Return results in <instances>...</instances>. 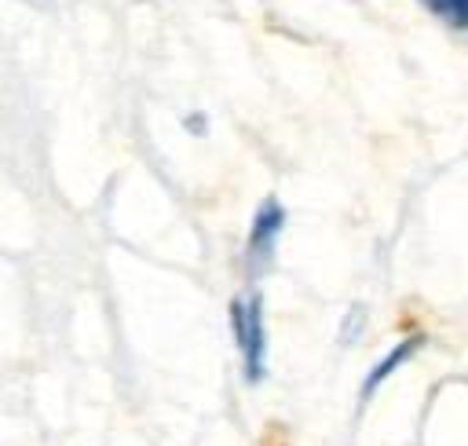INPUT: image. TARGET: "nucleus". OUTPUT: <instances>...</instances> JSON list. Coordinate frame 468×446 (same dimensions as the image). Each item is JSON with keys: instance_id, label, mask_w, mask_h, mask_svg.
<instances>
[{"instance_id": "nucleus-1", "label": "nucleus", "mask_w": 468, "mask_h": 446, "mask_svg": "<svg viewBox=\"0 0 468 446\" xmlns=\"http://www.w3.org/2000/svg\"><path fill=\"white\" fill-rule=\"evenodd\" d=\"M230 333L241 351L245 380L260 384L267 373V325H263V300L256 292L230 300Z\"/></svg>"}, {"instance_id": "nucleus-2", "label": "nucleus", "mask_w": 468, "mask_h": 446, "mask_svg": "<svg viewBox=\"0 0 468 446\" xmlns=\"http://www.w3.org/2000/svg\"><path fill=\"white\" fill-rule=\"evenodd\" d=\"M285 230V208L278 197H263L256 216H252V227H249V241H245V263L249 271H263L271 260H274V249H278V238Z\"/></svg>"}, {"instance_id": "nucleus-3", "label": "nucleus", "mask_w": 468, "mask_h": 446, "mask_svg": "<svg viewBox=\"0 0 468 446\" xmlns=\"http://www.w3.org/2000/svg\"><path fill=\"white\" fill-rule=\"evenodd\" d=\"M420 344H424V336H420V333H413V336L399 340V344H395V347H391V351H388V355L369 369V377L362 380V398H369V395H373V391H377V388H380V384H384V380H388L402 362H410V358H413V351H417Z\"/></svg>"}, {"instance_id": "nucleus-4", "label": "nucleus", "mask_w": 468, "mask_h": 446, "mask_svg": "<svg viewBox=\"0 0 468 446\" xmlns=\"http://www.w3.org/2000/svg\"><path fill=\"white\" fill-rule=\"evenodd\" d=\"M424 7L446 26H468V0H424Z\"/></svg>"}, {"instance_id": "nucleus-5", "label": "nucleus", "mask_w": 468, "mask_h": 446, "mask_svg": "<svg viewBox=\"0 0 468 446\" xmlns=\"http://www.w3.org/2000/svg\"><path fill=\"white\" fill-rule=\"evenodd\" d=\"M186 124H190V128H194V135H201V128H205V121H201V113H194V117H190V121H186Z\"/></svg>"}, {"instance_id": "nucleus-6", "label": "nucleus", "mask_w": 468, "mask_h": 446, "mask_svg": "<svg viewBox=\"0 0 468 446\" xmlns=\"http://www.w3.org/2000/svg\"><path fill=\"white\" fill-rule=\"evenodd\" d=\"M33 4H44V0H33Z\"/></svg>"}]
</instances>
